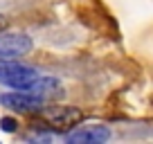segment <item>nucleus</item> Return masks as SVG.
<instances>
[{"label": "nucleus", "instance_id": "obj_1", "mask_svg": "<svg viewBox=\"0 0 153 144\" xmlns=\"http://www.w3.org/2000/svg\"><path fill=\"white\" fill-rule=\"evenodd\" d=\"M38 79V70L23 65L16 59H0V83L11 90H27Z\"/></svg>", "mask_w": 153, "mask_h": 144}, {"label": "nucleus", "instance_id": "obj_7", "mask_svg": "<svg viewBox=\"0 0 153 144\" xmlns=\"http://www.w3.org/2000/svg\"><path fill=\"white\" fill-rule=\"evenodd\" d=\"M32 140H38V142H52V135H50V133H41V135H34Z\"/></svg>", "mask_w": 153, "mask_h": 144}, {"label": "nucleus", "instance_id": "obj_2", "mask_svg": "<svg viewBox=\"0 0 153 144\" xmlns=\"http://www.w3.org/2000/svg\"><path fill=\"white\" fill-rule=\"evenodd\" d=\"M34 41L27 34H2L0 36V59H20L29 54Z\"/></svg>", "mask_w": 153, "mask_h": 144}, {"label": "nucleus", "instance_id": "obj_5", "mask_svg": "<svg viewBox=\"0 0 153 144\" xmlns=\"http://www.w3.org/2000/svg\"><path fill=\"white\" fill-rule=\"evenodd\" d=\"M27 92H32V95L41 97V99L45 101V99L56 97L59 92H61V81H59L56 77H43V74H38V79L27 88Z\"/></svg>", "mask_w": 153, "mask_h": 144}, {"label": "nucleus", "instance_id": "obj_6", "mask_svg": "<svg viewBox=\"0 0 153 144\" xmlns=\"http://www.w3.org/2000/svg\"><path fill=\"white\" fill-rule=\"evenodd\" d=\"M0 128L5 131V133H14L18 128V122L14 117H0Z\"/></svg>", "mask_w": 153, "mask_h": 144}, {"label": "nucleus", "instance_id": "obj_3", "mask_svg": "<svg viewBox=\"0 0 153 144\" xmlns=\"http://www.w3.org/2000/svg\"><path fill=\"white\" fill-rule=\"evenodd\" d=\"M0 104L5 108H11L16 113H29V111H38L43 106V99L27 90H14V92H2L0 95Z\"/></svg>", "mask_w": 153, "mask_h": 144}, {"label": "nucleus", "instance_id": "obj_4", "mask_svg": "<svg viewBox=\"0 0 153 144\" xmlns=\"http://www.w3.org/2000/svg\"><path fill=\"white\" fill-rule=\"evenodd\" d=\"M110 137V131L106 126H86V128H76L72 133L65 135V142L70 144H99V142H106Z\"/></svg>", "mask_w": 153, "mask_h": 144}]
</instances>
